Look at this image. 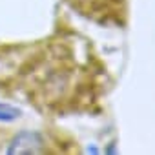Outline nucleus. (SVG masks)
Listing matches in <instances>:
<instances>
[{"label": "nucleus", "instance_id": "7ed1b4c3", "mask_svg": "<svg viewBox=\"0 0 155 155\" xmlns=\"http://www.w3.org/2000/svg\"><path fill=\"white\" fill-rule=\"evenodd\" d=\"M20 115H22V111H20L17 106L6 104V102H0V120H2V122H11V120H17Z\"/></svg>", "mask_w": 155, "mask_h": 155}, {"label": "nucleus", "instance_id": "f257e3e1", "mask_svg": "<svg viewBox=\"0 0 155 155\" xmlns=\"http://www.w3.org/2000/svg\"><path fill=\"white\" fill-rule=\"evenodd\" d=\"M79 15L97 24L122 26L128 17V0H64Z\"/></svg>", "mask_w": 155, "mask_h": 155}, {"label": "nucleus", "instance_id": "f03ea898", "mask_svg": "<svg viewBox=\"0 0 155 155\" xmlns=\"http://www.w3.org/2000/svg\"><path fill=\"white\" fill-rule=\"evenodd\" d=\"M42 151V137L35 131H22L18 133L9 148H8V153L9 155H15V153H38Z\"/></svg>", "mask_w": 155, "mask_h": 155}]
</instances>
